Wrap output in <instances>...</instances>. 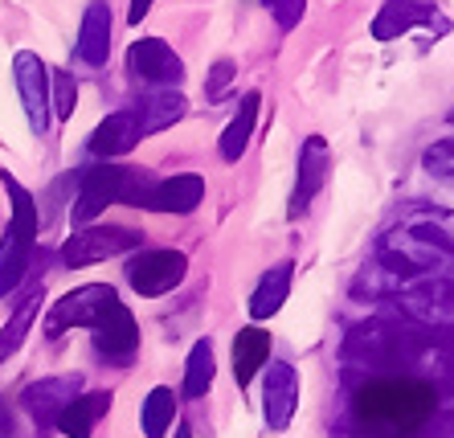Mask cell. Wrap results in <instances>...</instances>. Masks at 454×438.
<instances>
[{"label":"cell","instance_id":"5b68a950","mask_svg":"<svg viewBox=\"0 0 454 438\" xmlns=\"http://www.w3.org/2000/svg\"><path fill=\"white\" fill-rule=\"evenodd\" d=\"M119 303L123 300L115 295V287H106V283H86V287L70 291V295H62V300L53 303L50 320H45V336L58 340L66 328H90L95 332Z\"/></svg>","mask_w":454,"mask_h":438},{"label":"cell","instance_id":"9a60e30c","mask_svg":"<svg viewBox=\"0 0 454 438\" xmlns=\"http://www.w3.org/2000/svg\"><path fill=\"white\" fill-rule=\"evenodd\" d=\"M139 139H144V131H139L136 107L115 111V115H106L95 128V136H90V156H98V160H115V156H127Z\"/></svg>","mask_w":454,"mask_h":438},{"label":"cell","instance_id":"5bb4252c","mask_svg":"<svg viewBox=\"0 0 454 438\" xmlns=\"http://www.w3.org/2000/svg\"><path fill=\"white\" fill-rule=\"evenodd\" d=\"M78 389H82V377L70 373V377H45V381L29 385L21 394V406L29 410V418L37 422V426H53L58 422V414H62L70 402L78 397Z\"/></svg>","mask_w":454,"mask_h":438},{"label":"cell","instance_id":"4fadbf2b","mask_svg":"<svg viewBox=\"0 0 454 438\" xmlns=\"http://www.w3.org/2000/svg\"><path fill=\"white\" fill-rule=\"evenodd\" d=\"M205 201V176L197 172H180L168 181H148L144 197H139V209H152V214H192L197 205Z\"/></svg>","mask_w":454,"mask_h":438},{"label":"cell","instance_id":"83f0119b","mask_svg":"<svg viewBox=\"0 0 454 438\" xmlns=\"http://www.w3.org/2000/svg\"><path fill=\"white\" fill-rule=\"evenodd\" d=\"M266 12L275 17V25L283 33H291L299 21H303V12H307V0H262Z\"/></svg>","mask_w":454,"mask_h":438},{"label":"cell","instance_id":"d6986e66","mask_svg":"<svg viewBox=\"0 0 454 438\" xmlns=\"http://www.w3.org/2000/svg\"><path fill=\"white\" fill-rule=\"evenodd\" d=\"M291 283H295V262H278V267L266 270L250 295V320L262 324V320H270V316H278L286 295H291Z\"/></svg>","mask_w":454,"mask_h":438},{"label":"cell","instance_id":"8fae6325","mask_svg":"<svg viewBox=\"0 0 454 438\" xmlns=\"http://www.w3.org/2000/svg\"><path fill=\"white\" fill-rule=\"evenodd\" d=\"M127 70L131 78L148 86H180L184 82V62L164 37H139L127 50Z\"/></svg>","mask_w":454,"mask_h":438},{"label":"cell","instance_id":"3957f363","mask_svg":"<svg viewBox=\"0 0 454 438\" xmlns=\"http://www.w3.org/2000/svg\"><path fill=\"white\" fill-rule=\"evenodd\" d=\"M148 181L152 176H144L136 168H123V164H95V168L82 172L70 214H74L78 225H90L98 214H106V205H136L139 209V197H144Z\"/></svg>","mask_w":454,"mask_h":438},{"label":"cell","instance_id":"52a82bcc","mask_svg":"<svg viewBox=\"0 0 454 438\" xmlns=\"http://www.w3.org/2000/svg\"><path fill=\"white\" fill-rule=\"evenodd\" d=\"M413 29H430V33L450 29V21L438 9V0H385L380 12L372 17V37L377 42H397V37H405Z\"/></svg>","mask_w":454,"mask_h":438},{"label":"cell","instance_id":"f546056e","mask_svg":"<svg viewBox=\"0 0 454 438\" xmlns=\"http://www.w3.org/2000/svg\"><path fill=\"white\" fill-rule=\"evenodd\" d=\"M25 275H29V267H0V300H9V291L21 287Z\"/></svg>","mask_w":454,"mask_h":438},{"label":"cell","instance_id":"ba28073f","mask_svg":"<svg viewBox=\"0 0 454 438\" xmlns=\"http://www.w3.org/2000/svg\"><path fill=\"white\" fill-rule=\"evenodd\" d=\"M189 275V258L180 250H144L127 262V283L144 295V300H156V295H168L172 287H180Z\"/></svg>","mask_w":454,"mask_h":438},{"label":"cell","instance_id":"d6a6232c","mask_svg":"<svg viewBox=\"0 0 454 438\" xmlns=\"http://www.w3.org/2000/svg\"><path fill=\"white\" fill-rule=\"evenodd\" d=\"M172 438H192V430H176V434H172Z\"/></svg>","mask_w":454,"mask_h":438},{"label":"cell","instance_id":"44dd1931","mask_svg":"<svg viewBox=\"0 0 454 438\" xmlns=\"http://www.w3.org/2000/svg\"><path fill=\"white\" fill-rule=\"evenodd\" d=\"M106 410H111V394H106V389H98V394H82L58 414L53 426L62 430L66 438H90L95 426H98V418H103Z\"/></svg>","mask_w":454,"mask_h":438},{"label":"cell","instance_id":"ffe728a7","mask_svg":"<svg viewBox=\"0 0 454 438\" xmlns=\"http://www.w3.org/2000/svg\"><path fill=\"white\" fill-rule=\"evenodd\" d=\"M266 361H270V332L250 324V328H242L233 336V377H238L242 389L258 377V369H262Z\"/></svg>","mask_w":454,"mask_h":438},{"label":"cell","instance_id":"7a4b0ae2","mask_svg":"<svg viewBox=\"0 0 454 438\" xmlns=\"http://www.w3.org/2000/svg\"><path fill=\"white\" fill-rule=\"evenodd\" d=\"M430 332H410L402 324H389V320H372V324H360V328L348 332L344 340V361L360 364V369H393V364H410L430 348Z\"/></svg>","mask_w":454,"mask_h":438},{"label":"cell","instance_id":"4316f807","mask_svg":"<svg viewBox=\"0 0 454 438\" xmlns=\"http://www.w3.org/2000/svg\"><path fill=\"white\" fill-rule=\"evenodd\" d=\"M422 168L430 172L434 181L454 184V136L438 139V144H430V148L422 152Z\"/></svg>","mask_w":454,"mask_h":438},{"label":"cell","instance_id":"277c9868","mask_svg":"<svg viewBox=\"0 0 454 438\" xmlns=\"http://www.w3.org/2000/svg\"><path fill=\"white\" fill-rule=\"evenodd\" d=\"M393 300L413 328L430 332V336H454V287L446 278H422Z\"/></svg>","mask_w":454,"mask_h":438},{"label":"cell","instance_id":"7c38bea8","mask_svg":"<svg viewBox=\"0 0 454 438\" xmlns=\"http://www.w3.org/2000/svg\"><path fill=\"white\" fill-rule=\"evenodd\" d=\"M328 168H332V152L324 136H307L299 148V176H295V192L286 205V217H303L311 209V201L319 197V189L328 184Z\"/></svg>","mask_w":454,"mask_h":438},{"label":"cell","instance_id":"2e32d148","mask_svg":"<svg viewBox=\"0 0 454 438\" xmlns=\"http://www.w3.org/2000/svg\"><path fill=\"white\" fill-rule=\"evenodd\" d=\"M184 111H189V98L180 95L176 86H152V95L139 98V131H144V139L156 136V131L172 128V123H180L184 119Z\"/></svg>","mask_w":454,"mask_h":438},{"label":"cell","instance_id":"f1b7e54d","mask_svg":"<svg viewBox=\"0 0 454 438\" xmlns=\"http://www.w3.org/2000/svg\"><path fill=\"white\" fill-rule=\"evenodd\" d=\"M233 74H238V66H233L230 58H222V62L209 70V78H205V95H209V98H222L225 86L233 82Z\"/></svg>","mask_w":454,"mask_h":438},{"label":"cell","instance_id":"9c48e42d","mask_svg":"<svg viewBox=\"0 0 454 438\" xmlns=\"http://www.w3.org/2000/svg\"><path fill=\"white\" fill-rule=\"evenodd\" d=\"M12 78H17V95H21L29 131L33 136H45L50 131V66L37 54L21 50V54L12 58Z\"/></svg>","mask_w":454,"mask_h":438},{"label":"cell","instance_id":"30bf717a","mask_svg":"<svg viewBox=\"0 0 454 438\" xmlns=\"http://www.w3.org/2000/svg\"><path fill=\"white\" fill-rule=\"evenodd\" d=\"M262 369H266L262 418H266V426H270V434H283V430H291V422L299 414V373H295V364H286V361H270Z\"/></svg>","mask_w":454,"mask_h":438},{"label":"cell","instance_id":"8992f818","mask_svg":"<svg viewBox=\"0 0 454 438\" xmlns=\"http://www.w3.org/2000/svg\"><path fill=\"white\" fill-rule=\"evenodd\" d=\"M139 230H127V225H82L78 234L66 238L62 246V262L66 267H95L106 258L131 254L139 250Z\"/></svg>","mask_w":454,"mask_h":438},{"label":"cell","instance_id":"7402d4cb","mask_svg":"<svg viewBox=\"0 0 454 438\" xmlns=\"http://www.w3.org/2000/svg\"><path fill=\"white\" fill-rule=\"evenodd\" d=\"M258 107H262V95L258 90H250V95H242V103H238V115L230 119V128L222 131V160H242V152L250 148V136H254V123H258Z\"/></svg>","mask_w":454,"mask_h":438},{"label":"cell","instance_id":"484cf974","mask_svg":"<svg viewBox=\"0 0 454 438\" xmlns=\"http://www.w3.org/2000/svg\"><path fill=\"white\" fill-rule=\"evenodd\" d=\"M78 103V82L66 70H50V115L70 119Z\"/></svg>","mask_w":454,"mask_h":438},{"label":"cell","instance_id":"6da1fadb","mask_svg":"<svg viewBox=\"0 0 454 438\" xmlns=\"http://www.w3.org/2000/svg\"><path fill=\"white\" fill-rule=\"evenodd\" d=\"M438 389L410 373H380L356 389L352 418L364 438H413L430 426Z\"/></svg>","mask_w":454,"mask_h":438},{"label":"cell","instance_id":"603a6c76","mask_svg":"<svg viewBox=\"0 0 454 438\" xmlns=\"http://www.w3.org/2000/svg\"><path fill=\"white\" fill-rule=\"evenodd\" d=\"M37 311H42V287H33L29 295L21 300V308L12 311V320L0 328V364L9 361V356L25 344V336H29V328H33V320H37Z\"/></svg>","mask_w":454,"mask_h":438},{"label":"cell","instance_id":"836d02e7","mask_svg":"<svg viewBox=\"0 0 454 438\" xmlns=\"http://www.w3.org/2000/svg\"><path fill=\"white\" fill-rule=\"evenodd\" d=\"M450 287H454V278H450Z\"/></svg>","mask_w":454,"mask_h":438},{"label":"cell","instance_id":"d4e9b609","mask_svg":"<svg viewBox=\"0 0 454 438\" xmlns=\"http://www.w3.org/2000/svg\"><path fill=\"white\" fill-rule=\"evenodd\" d=\"M139 422H144V434L148 438H164L176 422V394L168 385H156L148 397H144V410H139Z\"/></svg>","mask_w":454,"mask_h":438},{"label":"cell","instance_id":"1f68e13d","mask_svg":"<svg viewBox=\"0 0 454 438\" xmlns=\"http://www.w3.org/2000/svg\"><path fill=\"white\" fill-rule=\"evenodd\" d=\"M152 4H156V0H131V9H127V21L139 25V21H144V17L152 12Z\"/></svg>","mask_w":454,"mask_h":438},{"label":"cell","instance_id":"cb8c5ba5","mask_svg":"<svg viewBox=\"0 0 454 438\" xmlns=\"http://www.w3.org/2000/svg\"><path fill=\"white\" fill-rule=\"evenodd\" d=\"M213 377H217V356H213V340H197L192 344L189 361H184V397H205L213 389Z\"/></svg>","mask_w":454,"mask_h":438},{"label":"cell","instance_id":"ac0fdd59","mask_svg":"<svg viewBox=\"0 0 454 438\" xmlns=\"http://www.w3.org/2000/svg\"><path fill=\"white\" fill-rule=\"evenodd\" d=\"M95 348L103 356H111V361H127V356L139 348V324H136V316L127 311V303H119L95 328Z\"/></svg>","mask_w":454,"mask_h":438},{"label":"cell","instance_id":"4dcf8cb0","mask_svg":"<svg viewBox=\"0 0 454 438\" xmlns=\"http://www.w3.org/2000/svg\"><path fill=\"white\" fill-rule=\"evenodd\" d=\"M0 438H17V418H12L9 397H0Z\"/></svg>","mask_w":454,"mask_h":438},{"label":"cell","instance_id":"e575fe53","mask_svg":"<svg viewBox=\"0 0 454 438\" xmlns=\"http://www.w3.org/2000/svg\"><path fill=\"white\" fill-rule=\"evenodd\" d=\"M450 119H454V111H450Z\"/></svg>","mask_w":454,"mask_h":438},{"label":"cell","instance_id":"e0dca14e","mask_svg":"<svg viewBox=\"0 0 454 438\" xmlns=\"http://www.w3.org/2000/svg\"><path fill=\"white\" fill-rule=\"evenodd\" d=\"M74 50L86 66H103L111 58V9H106V0H90L86 4Z\"/></svg>","mask_w":454,"mask_h":438}]
</instances>
